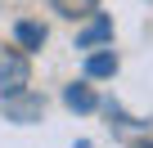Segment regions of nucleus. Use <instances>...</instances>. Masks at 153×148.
I'll list each match as a JSON object with an SVG mask.
<instances>
[{"label": "nucleus", "mask_w": 153, "mask_h": 148, "mask_svg": "<svg viewBox=\"0 0 153 148\" xmlns=\"http://www.w3.org/2000/svg\"><path fill=\"white\" fill-rule=\"evenodd\" d=\"M50 9L63 18H90V14H99V0H50Z\"/></svg>", "instance_id": "7"}, {"label": "nucleus", "mask_w": 153, "mask_h": 148, "mask_svg": "<svg viewBox=\"0 0 153 148\" xmlns=\"http://www.w3.org/2000/svg\"><path fill=\"white\" fill-rule=\"evenodd\" d=\"M99 45H113V18L108 14H90V27L76 32V49H99Z\"/></svg>", "instance_id": "3"}, {"label": "nucleus", "mask_w": 153, "mask_h": 148, "mask_svg": "<svg viewBox=\"0 0 153 148\" xmlns=\"http://www.w3.org/2000/svg\"><path fill=\"white\" fill-rule=\"evenodd\" d=\"M14 40H18V45H23L27 54H36V49H41V45L50 40V32H45L41 23H32V18H23V23L14 27Z\"/></svg>", "instance_id": "6"}, {"label": "nucleus", "mask_w": 153, "mask_h": 148, "mask_svg": "<svg viewBox=\"0 0 153 148\" xmlns=\"http://www.w3.org/2000/svg\"><path fill=\"white\" fill-rule=\"evenodd\" d=\"M135 148H153V144H135Z\"/></svg>", "instance_id": "8"}, {"label": "nucleus", "mask_w": 153, "mask_h": 148, "mask_svg": "<svg viewBox=\"0 0 153 148\" xmlns=\"http://www.w3.org/2000/svg\"><path fill=\"white\" fill-rule=\"evenodd\" d=\"M63 103H68L72 112H95V108H99V99H95V90H90L86 81H72V85L63 90Z\"/></svg>", "instance_id": "5"}, {"label": "nucleus", "mask_w": 153, "mask_h": 148, "mask_svg": "<svg viewBox=\"0 0 153 148\" xmlns=\"http://www.w3.org/2000/svg\"><path fill=\"white\" fill-rule=\"evenodd\" d=\"M117 77V54L113 49H90L86 54V81H108Z\"/></svg>", "instance_id": "4"}, {"label": "nucleus", "mask_w": 153, "mask_h": 148, "mask_svg": "<svg viewBox=\"0 0 153 148\" xmlns=\"http://www.w3.org/2000/svg\"><path fill=\"white\" fill-rule=\"evenodd\" d=\"M0 112H5V121H14V126H32V121L45 117V99L32 94V90H18V94L0 99Z\"/></svg>", "instance_id": "1"}, {"label": "nucleus", "mask_w": 153, "mask_h": 148, "mask_svg": "<svg viewBox=\"0 0 153 148\" xmlns=\"http://www.w3.org/2000/svg\"><path fill=\"white\" fill-rule=\"evenodd\" d=\"M27 81H32L27 54H5V58H0V99H5V94H18V90H27Z\"/></svg>", "instance_id": "2"}]
</instances>
